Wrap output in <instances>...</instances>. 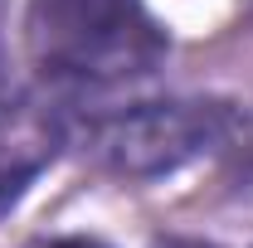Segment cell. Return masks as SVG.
I'll return each mask as SVG.
<instances>
[{
  "instance_id": "obj_2",
  "label": "cell",
  "mask_w": 253,
  "mask_h": 248,
  "mask_svg": "<svg viewBox=\"0 0 253 248\" xmlns=\"http://www.w3.org/2000/svg\"><path fill=\"white\" fill-rule=\"evenodd\" d=\"M244 131L229 97H156L88 122V156L117 180H161L205 156H219Z\"/></svg>"
},
{
  "instance_id": "obj_3",
  "label": "cell",
  "mask_w": 253,
  "mask_h": 248,
  "mask_svg": "<svg viewBox=\"0 0 253 248\" xmlns=\"http://www.w3.org/2000/svg\"><path fill=\"white\" fill-rule=\"evenodd\" d=\"M49 141H54L49 117L0 88V205L15 200L20 185L49 161V151H54Z\"/></svg>"
},
{
  "instance_id": "obj_4",
  "label": "cell",
  "mask_w": 253,
  "mask_h": 248,
  "mask_svg": "<svg viewBox=\"0 0 253 248\" xmlns=\"http://www.w3.org/2000/svg\"><path fill=\"white\" fill-rule=\"evenodd\" d=\"M239 190H253V131L239 141Z\"/></svg>"
},
{
  "instance_id": "obj_1",
  "label": "cell",
  "mask_w": 253,
  "mask_h": 248,
  "mask_svg": "<svg viewBox=\"0 0 253 248\" xmlns=\"http://www.w3.org/2000/svg\"><path fill=\"white\" fill-rule=\"evenodd\" d=\"M25 44L59 88L141 78L166 59V34L141 0H30Z\"/></svg>"
},
{
  "instance_id": "obj_5",
  "label": "cell",
  "mask_w": 253,
  "mask_h": 248,
  "mask_svg": "<svg viewBox=\"0 0 253 248\" xmlns=\"http://www.w3.org/2000/svg\"><path fill=\"white\" fill-rule=\"evenodd\" d=\"M39 248H102V244H88V239H54V244H39Z\"/></svg>"
}]
</instances>
